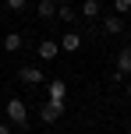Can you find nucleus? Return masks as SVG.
Listing matches in <instances>:
<instances>
[{
    "mask_svg": "<svg viewBox=\"0 0 131 134\" xmlns=\"http://www.w3.org/2000/svg\"><path fill=\"white\" fill-rule=\"evenodd\" d=\"M53 4H57V7H60V4H67V0H53Z\"/></svg>",
    "mask_w": 131,
    "mask_h": 134,
    "instance_id": "16",
    "label": "nucleus"
},
{
    "mask_svg": "<svg viewBox=\"0 0 131 134\" xmlns=\"http://www.w3.org/2000/svg\"><path fill=\"white\" fill-rule=\"evenodd\" d=\"M99 21H103V32H106V35H120V32H124L120 14H106V18H99Z\"/></svg>",
    "mask_w": 131,
    "mask_h": 134,
    "instance_id": "4",
    "label": "nucleus"
},
{
    "mask_svg": "<svg viewBox=\"0 0 131 134\" xmlns=\"http://www.w3.org/2000/svg\"><path fill=\"white\" fill-rule=\"evenodd\" d=\"M46 92H50V99H53V102H64V99H67V85H64L60 78H53V81H50V85H46Z\"/></svg>",
    "mask_w": 131,
    "mask_h": 134,
    "instance_id": "6",
    "label": "nucleus"
},
{
    "mask_svg": "<svg viewBox=\"0 0 131 134\" xmlns=\"http://www.w3.org/2000/svg\"><path fill=\"white\" fill-rule=\"evenodd\" d=\"M0 134H11V127H7V124H0Z\"/></svg>",
    "mask_w": 131,
    "mask_h": 134,
    "instance_id": "15",
    "label": "nucleus"
},
{
    "mask_svg": "<svg viewBox=\"0 0 131 134\" xmlns=\"http://www.w3.org/2000/svg\"><path fill=\"white\" fill-rule=\"evenodd\" d=\"M35 14H39V18H57V4L53 0H39V4H35Z\"/></svg>",
    "mask_w": 131,
    "mask_h": 134,
    "instance_id": "10",
    "label": "nucleus"
},
{
    "mask_svg": "<svg viewBox=\"0 0 131 134\" xmlns=\"http://www.w3.org/2000/svg\"><path fill=\"white\" fill-rule=\"evenodd\" d=\"M4 4H7V11H25L28 0H4Z\"/></svg>",
    "mask_w": 131,
    "mask_h": 134,
    "instance_id": "14",
    "label": "nucleus"
},
{
    "mask_svg": "<svg viewBox=\"0 0 131 134\" xmlns=\"http://www.w3.org/2000/svg\"><path fill=\"white\" fill-rule=\"evenodd\" d=\"M7 120H11L14 127H25L28 124V109H25L21 99H7Z\"/></svg>",
    "mask_w": 131,
    "mask_h": 134,
    "instance_id": "1",
    "label": "nucleus"
},
{
    "mask_svg": "<svg viewBox=\"0 0 131 134\" xmlns=\"http://www.w3.org/2000/svg\"><path fill=\"white\" fill-rule=\"evenodd\" d=\"M57 18H60V21H75V18H78V14H75V11H71V7H67V4H60V7H57Z\"/></svg>",
    "mask_w": 131,
    "mask_h": 134,
    "instance_id": "12",
    "label": "nucleus"
},
{
    "mask_svg": "<svg viewBox=\"0 0 131 134\" xmlns=\"http://www.w3.org/2000/svg\"><path fill=\"white\" fill-rule=\"evenodd\" d=\"M82 14H85V18H103V4H99V0H85Z\"/></svg>",
    "mask_w": 131,
    "mask_h": 134,
    "instance_id": "9",
    "label": "nucleus"
},
{
    "mask_svg": "<svg viewBox=\"0 0 131 134\" xmlns=\"http://www.w3.org/2000/svg\"><path fill=\"white\" fill-rule=\"evenodd\" d=\"M120 74H131V46H124L117 53V78Z\"/></svg>",
    "mask_w": 131,
    "mask_h": 134,
    "instance_id": "8",
    "label": "nucleus"
},
{
    "mask_svg": "<svg viewBox=\"0 0 131 134\" xmlns=\"http://www.w3.org/2000/svg\"><path fill=\"white\" fill-rule=\"evenodd\" d=\"M35 53H39V60H57V53H60V46H57L53 39H43Z\"/></svg>",
    "mask_w": 131,
    "mask_h": 134,
    "instance_id": "5",
    "label": "nucleus"
},
{
    "mask_svg": "<svg viewBox=\"0 0 131 134\" xmlns=\"http://www.w3.org/2000/svg\"><path fill=\"white\" fill-rule=\"evenodd\" d=\"M113 11H117V14H128L131 11V0H113Z\"/></svg>",
    "mask_w": 131,
    "mask_h": 134,
    "instance_id": "13",
    "label": "nucleus"
},
{
    "mask_svg": "<svg viewBox=\"0 0 131 134\" xmlns=\"http://www.w3.org/2000/svg\"><path fill=\"white\" fill-rule=\"evenodd\" d=\"M57 46H60L64 53H75V49L82 46V35H78V32H64V39L57 42Z\"/></svg>",
    "mask_w": 131,
    "mask_h": 134,
    "instance_id": "7",
    "label": "nucleus"
},
{
    "mask_svg": "<svg viewBox=\"0 0 131 134\" xmlns=\"http://www.w3.org/2000/svg\"><path fill=\"white\" fill-rule=\"evenodd\" d=\"M4 49H7V53H18V49H21V35L18 32H7L4 35Z\"/></svg>",
    "mask_w": 131,
    "mask_h": 134,
    "instance_id": "11",
    "label": "nucleus"
},
{
    "mask_svg": "<svg viewBox=\"0 0 131 134\" xmlns=\"http://www.w3.org/2000/svg\"><path fill=\"white\" fill-rule=\"evenodd\" d=\"M39 116H43V124H57V120L64 116V102L46 99V102H43V109H39Z\"/></svg>",
    "mask_w": 131,
    "mask_h": 134,
    "instance_id": "2",
    "label": "nucleus"
},
{
    "mask_svg": "<svg viewBox=\"0 0 131 134\" xmlns=\"http://www.w3.org/2000/svg\"><path fill=\"white\" fill-rule=\"evenodd\" d=\"M18 81H21V85H43V81H46V74H43L39 67L28 64V67H21V71H18Z\"/></svg>",
    "mask_w": 131,
    "mask_h": 134,
    "instance_id": "3",
    "label": "nucleus"
},
{
    "mask_svg": "<svg viewBox=\"0 0 131 134\" xmlns=\"http://www.w3.org/2000/svg\"><path fill=\"white\" fill-rule=\"evenodd\" d=\"M128 95H131V81H128Z\"/></svg>",
    "mask_w": 131,
    "mask_h": 134,
    "instance_id": "17",
    "label": "nucleus"
}]
</instances>
